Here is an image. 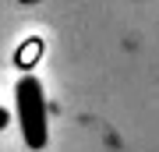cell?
Segmentation results:
<instances>
[{"mask_svg":"<svg viewBox=\"0 0 159 152\" xmlns=\"http://www.w3.org/2000/svg\"><path fill=\"white\" fill-rule=\"evenodd\" d=\"M14 99H18V127H21V138L29 149H46L50 141V127H46V92H43V81L35 74H25L14 89Z\"/></svg>","mask_w":159,"mask_h":152,"instance_id":"obj_1","label":"cell"},{"mask_svg":"<svg viewBox=\"0 0 159 152\" xmlns=\"http://www.w3.org/2000/svg\"><path fill=\"white\" fill-rule=\"evenodd\" d=\"M7 120H11V113H7L4 106H0V131H4V127H7Z\"/></svg>","mask_w":159,"mask_h":152,"instance_id":"obj_2","label":"cell"}]
</instances>
